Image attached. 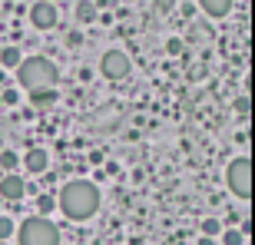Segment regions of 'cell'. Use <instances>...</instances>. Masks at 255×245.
Masks as SVG:
<instances>
[{
  "instance_id": "cell-1",
  "label": "cell",
  "mask_w": 255,
  "mask_h": 245,
  "mask_svg": "<svg viewBox=\"0 0 255 245\" xmlns=\"http://www.w3.org/2000/svg\"><path fill=\"white\" fill-rule=\"evenodd\" d=\"M57 202H60V209H63L66 219L86 222V219H93L96 209H100V189H96L90 179H70L63 189H60Z\"/></svg>"
},
{
  "instance_id": "cell-2",
  "label": "cell",
  "mask_w": 255,
  "mask_h": 245,
  "mask_svg": "<svg viewBox=\"0 0 255 245\" xmlns=\"http://www.w3.org/2000/svg\"><path fill=\"white\" fill-rule=\"evenodd\" d=\"M57 80H60V70L47 57H27V60H20V66H17V83L27 93H33V90H53Z\"/></svg>"
},
{
  "instance_id": "cell-3",
  "label": "cell",
  "mask_w": 255,
  "mask_h": 245,
  "mask_svg": "<svg viewBox=\"0 0 255 245\" xmlns=\"http://www.w3.org/2000/svg\"><path fill=\"white\" fill-rule=\"evenodd\" d=\"M20 245H60V229L47 216H30L17 229Z\"/></svg>"
},
{
  "instance_id": "cell-4",
  "label": "cell",
  "mask_w": 255,
  "mask_h": 245,
  "mask_svg": "<svg viewBox=\"0 0 255 245\" xmlns=\"http://www.w3.org/2000/svg\"><path fill=\"white\" fill-rule=\"evenodd\" d=\"M226 182L232 189V196L249 199L252 196V169H249V156H236L226 169Z\"/></svg>"
},
{
  "instance_id": "cell-5",
  "label": "cell",
  "mask_w": 255,
  "mask_h": 245,
  "mask_svg": "<svg viewBox=\"0 0 255 245\" xmlns=\"http://www.w3.org/2000/svg\"><path fill=\"white\" fill-rule=\"evenodd\" d=\"M100 70H103V76L106 80H126L129 76V70H132V63H129V57H126L123 50H106L103 53V60H100Z\"/></svg>"
},
{
  "instance_id": "cell-6",
  "label": "cell",
  "mask_w": 255,
  "mask_h": 245,
  "mask_svg": "<svg viewBox=\"0 0 255 245\" xmlns=\"http://www.w3.org/2000/svg\"><path fill=\"white\" fill-rule=\"evenodd\" d=\"M30 23L37 30H53L57 27V3H47V0H37L30 7Z\"/></svg>"
},
{
  "instance_id": "cell-7",
  "label": "cell",
  "mask_w": 255,
  "mask_h": 245,
  "mask_svg": "<svg viewBox=\"0 0 255 245\" xmlns=\"http://www.w3.org/2000/svg\"><path fill=\"white\" fill-rule=\"evenodd\" d=\"M0 196L7 199V202H20V199L27 196V182L20 179L17 172H3V179H0Z\"/></svg>"
},
{
  "instance_id": "cell-8",
  "label": "cell",
  "mask_w": 255,
  "mask_h": 245,
  "mask_svg": "<svg viewBox=\"0 0 255 245\" xmlns=\"http://www.w3.org/2000/svg\"><path fill=\"white\" fill-rule=\"evenodd\" d=\"M20 162L27 166V172H33V176H43V172L50 169V156H47V149H27L23 156H20Z\"/></svg>"
},
{
  "instance_id": "cell-9",
  "label": "cell",
  "mask_w": 255,
  "mask_h": 245,
  "mask_svg": "<svg viewBox=\"0 0 255 245\" xmlns=\"http://www.w3.org/2000/svg\"><path fill=\"white\" fill-rule=\"evenodd\" d=\"M199 7L206 10L209 17H226L229 10L236 7V0H199Z\"/></svg>"
},
{
  "instance_id": "cell-10",
  "label": "cell",
  "mask_w": 255,
  "mask_h": 245,
  "mask_svg": "<svg viewBox=\"0 0 255 245\" xmlns=\"http://www.w3.org/2000/svg\"><path fill=\"white\" fill-rule=\"evenodd\" d=\"M30 103L37 106V110L57 106V86H53V90H33V93H30Z\"/></svg>"
},
{
  "instance_id": "cell-11",
  "label": "cell",
  "mask_w": 255,
  "mask_h": 245,
  "mask_svg": "<svg viewBox=\"0 0 255 245\" xmlns=\"http://www.w3.org/2000/svg\"><path fill=\"white\" fill-rule=\"evenodd\" d=\"M76 20H80V23H93L96 20V3L93 0H80V3H76Z\"/></svg>"
},
{
  "instance_id": "cell-12",
  "label": "cell",
  "mask_w": 255,
  "mask_h": 245,
  "mask_svg": "<svg viewBox=\"0 0 255 245\" xmlns=\"http://www.w3.org/2000/svg\"><path fill=\"white\" fill-rule=\"evenodd\" d=\"M20 60H23V57H20V50H17V47H3V50H0V66H7V70H17Z\"/></svg>"
},
{
  "instance_id": "cell-13",
  "label": "cell",
  "mask_w": 255,
  "mask_h": 245,
  "mask_svg": "<svg viewBox=\"0 0 255 245\" xmlns=\"http://www.w3.org/2000/svg\"><path fill=\"white\" fill-rule=\"evenodd\" d=\"M17 166H20V156L13 149H3V152H0V169H3V172H17Z\"/></svg>"
},
{
  "instance_id": "cell-14",
  "label": "cell",
  "mask_w": 255,
  "mask_h": 245,
  "mask_svg": "<svg viewBox=\"0 0 255 245\" xmlns=\"http://www.w3.org/2000/svg\"><path fill=\"white\" fill-rule=\"evenodd\" d=\"M219 232H222V222H219L216 216H209V219H202V236H209V239H216Z\"/></svg>"
},
{
  "instance_id": "cell-15",
  "label": "cell",
  "mask_w": 255,
  "mask_h": 245,
  "mask_svg": "<svg viewBox=\"0 0 255 245\" xmlns=\"http://www.w3.org/2000/svg\"><path fill=\"white\" fill-rule=\"evenodd\" d=\"M222 245H246V236L239 229H226L222 232Z\"/></svg>"
},
{
  "instance_id": "cell-16",
  "label": "cell",
  "mask_w": 255,
  "mask_h": 245,
  "mask_svg": "<svg viewBox=\"0 0 255 245\" xmlns=\"http://www.w3.org/2000/svg\"><path fill=\"white\" fill-rule=\"evenodd\" d=\"M17 232V226H13V219L10 216H0V242H7L10 236Z\"/></svg>"
},
{
  "instance_id": "cell-17",
  "label": "cell",
  "mask_w": 255,
  "mask_h": 245,
  "mask_svg": "<svg viewBox=\"0 0 255 245\" xmlns=\"http://www.w3.org/2000/svg\"><path fill=\"white\" fill-rule=\"evenodd\" d=\"M53 206H57V199H53V196H40V199H37V212H40V216L53 212Z\"/></svg>"
},
{
  "instance_id": "cell-18",
  "label": "cell",
  "mask_w": 255,
  "mask_h": 245,
  "mask_svg": "<svg viewBox=\"0 0 255 245\" xmlns=\"http://www.w3.org/2000/svg\"><path fill=\"white\" fill-rule=\"evenodd\" d=\"M232 110H236L239 116H249V110H252V103H249V96H236V103H232Z\"/></svg>"
},
{
  "instance_id": "cell-19",
  "label": "cell",
  "mask_w": 255,
  "mask_h": 245,
  "mask_svg": "<svg viewBox=\"0 0 255 245\" xmlns=\"http://www.w3.org/2000/svg\"><path fill=\"white\" fill-rule=\"evenodd\" d=\"M166 53H169V57H179V53H182V40L169 37V40H166Z\"/></svg>"
},
{
  "instance_id": "cell-20",
  "label": "cell",
  "mask_w": 255,
  "mask_h": 245,
  "mask_svg": "<svg viewBox=\"0 0 255 245\" xmlns=\"http://www.w3.org/2000/svg\"><path fill=\"white\" fill-rule=\"evenodd\" d=\"M3 103L13 106V103H17V93H13V90H7V93H3Z\"/></svg>"
},
{
  "instance_id": "cell-21",
  "label": "cell",
  "mask_w": 255,
  "mask_h": 245,
  "mask_svg": "<svg viewBox=\"0 0 255 245\" xmlns=\"http://www.w3.org/2000/svg\"><path fill=\"white\" fill-rule=\"evenodd\" d=\"M80 40H83V37H80V33H76V30H73V33H70V37H66V43H70V47H76V43H80Z\"/></svg>"
},
{
  "instance_id": "cell-22",
  "label": "cell",
  "mask_w": 255,
  "mask_h": 245,
  "mask_svg": "<svg viewBox=\"0 0 255 245\" xmlns=\"http://www.w3.org/2000/svg\"><path fill=\"white\" fill-rule=\"evenodd\" d=\"M196 245H216V239H209V236H202V239H199Z\"/></svg>"
},
{
  "instance_id": "cell-23",
  "label": "cell",
  "mask_w": 255,
  "mask_h": 245,
  "mask_svg": "<svg viewBox=\"0 0 255 245\" xmlns=\"http://www.w3.org/2000/svg\"><path fill=\"white\" fill-rule=\"evenodd\" d=\"M47 3H53V0H47Z\"/></svg>"
}]
</instances>
